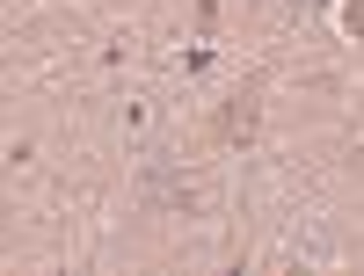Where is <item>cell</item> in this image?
I'll return each mask as SVG.
<instances>
[{
    "label": "cell",
    "instance_id": "1",
    "mask_svg": "<svg viewBox=\"0 0 364 276\" xmlns=\"http://www.w3.org/2000/svg\"><path fill=\"white\" fill-rule=\"evenodd\" d=\"M255 116H262V80H240V95L219 109V138L226 145H248L255 138Z\"/></svg>",
    "mask_w": 364,
    "mask_h": 276
},
{
    "label": "cell",
    "instance_id": "2",
    "mask_svg": "<svg viewBox=\"0 0 364 276\" xmlns=\"http://www.w3.org/2000/svg\"><path fill=\"white\" fill-rule=\"evenodd\" d=\"M146 204H168V211H190V182H175L161 160H146Z\"/></svg>",
    "mask_w": 364,
    "mask_h": 276
},
{
    "label": "cell",
    "instance_id": "3",
    "mask_svg": "<svg viewBox=\"0 0 364 276\" xmlns=\"http://www.w3.org/2000/svg\"><path fill=\"white\" fill-rule=\"evenodd\" d=\"M343 22H350V37L364 44V0H350V8H343Z\"/></svg>",
    "mask_w": 364,
    "mask_h": 276
}]
</instances>
